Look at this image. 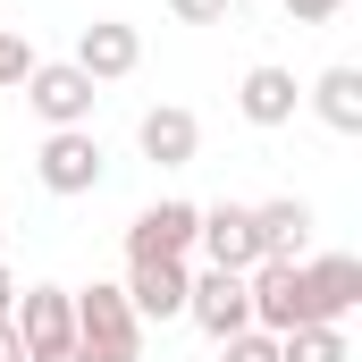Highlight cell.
I'll use <instances>...</instances> for the list:
<instances>
[{"mask_svg":"<svg viewBox=\"0 0 362 362\" xmlns=\"http://www.w3.org/2000/svg\"><path fill=\"white\" fill-rule=\"evenodd\" d=\"M76 346H85V362H144V320H135L127 286L93 278L76 295Z\"/></svg>","mask_w":362,"mask_h":362,"instance_id":"obj_1","label":"cell"},{"mask_svg":"<svg viewBox=\"0 0 362 362\" xmlns=\"http://www.w3.org/2000/svg\"><path fill=\"white\" fill-rule=\"evenodd\" d=\"M245 295H253V329H329L320 312H312V286H303V262H253L245 270Z\"/></svg>","mask_w":362,"mask_h":362,"instance_id":"obj_2","label":"cell"},{"mask_svg":"<svg viewBox=\"0 0 362 362\" xmlns=\"http://www.w3.org/2000/svg\"><path fill=\"white\" fill-rule=\"evenodd\" d=\"M25 101H34V118H42V127H93V101H101V85H93L76 59H34Z\"/></svg>","mask_w":362,"mask_h":362,"instance_id":"obj_3","label":"cell"},{"mask_svg":"<svg viewBox=\"0 0 362 362\" xmlns=\"http://www.w3.org/2000/svg\"><path fill=\"white\" fill-rule=\"evenodd\" d=\"M34 177L51 185V194H93V185H101V144H93V127H51V144L34 152Z\"/></svg>","mask_w":362,"mask_h":362,"instance_id":"obj_4","label":"cell"},{"mask_svg":"<svg viewBox=\"0 0 362 362\" xmlns=\"http://www.w3.org/2000/svg\"><path fill=\"white\" fill-rule=\"evenodd\" d=\"M185 320L202 329V337H236V329H253V295H245V278L236 270H202L185 286Z\"/></svg>","mask_w":362,"mask_h":362,"instance_id":"obj_5","label":"cell"},{"mask_svg":"<svg viewBox=\"0 0 362 362\" xmlns=\"http://www.w3.org/2000/svg\"><path fill=\"white\" fill-rule=\"evenodd\" d=\"M194 228H202L194 202H152V211H135L127 262H185V253H194Z\"/></svg>","mask_w":362,"mask_h":362,"instance_id":"obj_6","label":"cell"},{"mask_svg":"<svg viewBox=\"0 0 362 362\" xmlns=\"http://www.w3.org/2000/svg\"><path fill=\"white\" fill-rule=\"evenodd\" d=\"M8 329L25 337V354H51V346H68V337H76V295H68V286H17Z\"/></svg>","mask_w":362,"mask_h":362,"instance_id":"obj_7","label":"cell"},{"mask_svg":"<svg viewBox=\"0 0 362 362\" xmlns=\"http://www.w3.org/2000/svg\"><path fill=\"white\" fill-rule=\"evenodd\" d=\"M194 245L211 253V270H253L262 262V236H253V202H211L202 211V228H194Z\"/></svg>","mask_w":362,"mask_h":362,"instance_id":"obj_8","label":"cell"},{"mask_svg":"<svg viewBox=\"0 0 362 362\" xmlns=\"http://www.w3.org/2000/svg\"><path fill=\"white\" fill-rule=\"evenodd\" d=\"M135 59H144V34H135V25H118V17H93L85 34H76V68H85L93 85L135 76Z\"/></svg>","mask_w":362,"mask_h":362,"instance_id":"obj_9","label":"cell"},{"mask_svg":"<svg viewBox=\"0 0 362 362\" xmlns=\"http://www.w3.org/2000/svg\"><path fill=\"white\" fill-rule=\"evenodd\" d=\"M185 262H127V303L135 320H185Z\"/></svg>","mask_w":362,"mask_h":362,"instance_id":"obj_10","label":"cell"},{"mask_svg":"<svg viewBox=\"0 0 362 362\" xmlns=\"http://www.w3.org/2000/svg\"><path fill=\"white\" fill-rule=\"evenodd\" d=\"M135 144H144V160H160V169H185V160L202 152V127H194V110H177V101H160V110H144Z\"/></svg>","mask_w":362,"mask_h":362,"instance_id":"obj_11","label":"cell"},{"mask_svg":"<svg viewBox=\"0 0 362 362\" xmlns=\"http://www.w3.org/2000/svg\"><path fill=\"white\" fill-rule=\"evenodd\" d=\"M303 286H312V312L337 329V320L362 303V262L354 253H320V262H303Z\"/></svg>","mask_w":362,"mask_h":362,"instance_id":"obj_12","label":"cell"},{"mask_svg":"<svg viewBox=\"0 0 362 362\" xmlns=\"http://www.w3.org/2000/svg\"><path fill=\"white\" fill-rule=\"evenodd\" d=\"M253 236H262V262H303L312 245V202H253Z\"/></svg>","mask_w":362,"mask_h":362,"instance_id":"obj_13","label":"cell"},{"mask_svg":"<svg viewBox=\"0 0 362 362\" xmlns=\"http://www.w3.org/2000/svg\"><path fill=\"white\" fill-rule=\"evenodd\" d=\"M295 101H303V93H295L286 68H253V76L236 85V110H245L253 127H286V118H295Z\"/></svg>","mask_w":362,"mask_h":362,"instance_id":"obj_14","label":"cell"},{"mask_svg":"<svg viewBox=\"0 0 362 362\" xmlns=\"http://www.w3.org/2000/svg\"><path fill=\"white\" fill-rule=\"evenodd\" d=\"M312 110H320V127L362 135V68H329V76L312 85Z\"/></svg>","mask_w":362,"mask_h":362,"instance_id":"obj_15","label":"cell"},{"mask_svg":"<svg viewBox=\"0 0 362 362\" xmlns=\"http://www.w3.org/2000/svg\"><path fill=\"white\" fill-rule=\"evenodd\" d=\"M278 362H354V346H346V329H286Z\"/></svg>","mask_w":362,"mask_h":362,"instance_id":"obj_16","label":"cell"},{"mask_svg":"<svg viewBox=\"0 0 362 362\" xmlns=\"http://www.w3.org/2000/svg\"><path fill=\"white\" fill-rule=\"evenodd\" d=\"M219 354L228 362H278V337L270 329H236V337H219Z\"/></svg>","mask_w":362,"mask_h":362,"instance_id":"obj_17","label":"cell"},{"mask_svg":"<svg viewBox=\"0 0 362 362\" xmlns=\"http://www.w3.org/2000/svg\"><path fill=\"white\" fill-rule=\"evenodd\" d=\"M25 76H34V51H25V34L0 25V85H25Z\"/></svg>","mask_w":362,"mask_h":362,"instance_id":"obj_18","label":"cell"},{"mask_svg":"<svg viewBox=\"0 0 362 362\" xmlns=\"http://www.w3.org/2000/svg\"><path fill=\"white\" fill-rule=\"evenodd\" d=\"M236 0H169V17H185V25H219Z\"/></svg>","mask_w":362,"mask_h":362,"instance_id":"obj_19","label":"cell"},{"mask_svg":"<svg viewBox=\"0 0 362 362\" xmlns=\"http://www.w3.org/2000/svg\"><path fill=\"white\" fill-rule=\"evenodd\" d=\"M286 17L295 25H320V17H337V0H286Z\"/></svg>","mask_w":362,"mask_h":362,"instance_id":"obj_20","label":"cell"},{"mask_svg":"<svg viewBox=\"0 0 362 362\" xmlns=\"http://www.w3.org/2000/svg\"><path fill=\"white\" fill-rule=\"evenodd\" d=\"M0 362H34V354H25V337H17L8 320H0Z\"/></svg>","mask_w":362,"mask_h":362,"instance_id":"obj_21","label":"cell"},{"mask_svg":"<svg viewBox=\"0 0 362 362\" xmlns=\"http://www.w3.org/2000/svg\"><path fill=\"white\" fill-rule=\"evenodd\" d=\"M34 362H85V346L68 337V346H51V354H34Z\"/></svg>","mask_w":362,"mask_h":362,"instance_id":"obj_22","label":"cell"},{"mask_svg":"<svg viewBox=\"0 0 362 362\" xmlns=\"http://www.w3.org/2000/svg\"><path fill=\"white\" fill-rule=\"evenodd\" d=\"M8 312H17V278L0 270V320H8Z\"/></svg>","mask_w":362,"mask_h":362,"instance_id":"obj_23","label":"cell"},{"mask_svg":"<svg viewBox=\"0 0 362 362\" xmlns=\"http://www.w3.org/2000/svg\"><path fill=\"white\" fill-rule=\"evenodd\" d=\"M337 8H346V0H337Z\"/></svg>","mask_w":362,"mask_h":362,"instance_id":"obj_24","label":"cell"}]
</instances>
